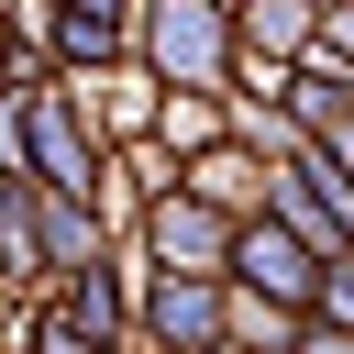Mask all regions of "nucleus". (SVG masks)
Returning <instances> with one entry per match:
<instances>
[{"instance_id":"nucleus-1","label":"nucleus","mask_w":354,"mask_h":354,"mask_svg":"<svg viewBox=\"0 0 354 354\" xmlns=\"http://www.w3.org/2000/svg\"><path fill=\"white\" fill-rule=\"evenodd\" d=\"M122 66L144 88L221 100V77H232V11L221 0H133V55Z\"/></svg>"},{"instance_id":"nucleus-2","label":"nucleus","mask_w":354,"mask_h":354,"mask_svg":"<svg viewBox=\"0 0 354 354\" xmlns=\"http://www.w3.org/2000/svg\"><path fill=\"white\" fill-rule=\"evenodd\" d=\"M22 166H33V188H44V199H88V210H100V166H111V144H100V122H88V88H77V77L22 88Z\"/></svg>"},{"instance_id":"nucleus-3","label":"nucleus","mask_w":354,"mask_h":354,"mask_svg":"<svg viewBox=\"0 0 354 354\" xmlns=\"http://www.w3.org/2000/svg\"><path fill=\"white\" fill-rule=\"evenodd\" d=\"M122 243H133V266H144V277H221V266H232V221H221V210H199V199H177V188H166V199H144V221H133Z\"/></svg>"},{"instance_id":"nucleus-4","label":"nucleus","mask_w":354,"mask_h":354,"mask_svg":"<svg viewBox=\"0 0 354 354\" xmlns=\"http://www.w3.org/2000/svg\"><path fill=\"white\" fill-rule=\"evenodd\" d=\"M221 277H133V354H210Z\"/></svg>"},{"instance_id":"nucleus-5","label":"nucleus","mask_w":354,"mask_h":354,"mask_svg":"<svg viewBox=\"0 0 354 354\" xmlns=\"http://www.w3.org/2000/svg\"><path fill=\"white\" fill-rule=\"evenodd\" d=\"M221 288H243V299H266V310H288V321H310V288H321V254H299L266 210L254 221H232V266H221Z\"/></svg>"},{"instance_id":"nucleus-6","label":"nucleus","mask_w":354,"mask_h":354,"mask_svg":"<svg viewBox=\"0 0 354 354\" xmlns=\"http://www.w3.org/2000/svg\"><path fill=\"white\" fill-rule=\"evenodd\" d=\"M33 22H44L55 77H111L133 55V0H33Z\"/></svg>"},{"instance_id":"nucleus-7","label":"nucleus","mask_w":354,"mask_h":354,"mask_svg":"<svg viewBox=\"0 0 354 354\" xmlns=\"http://www.w3.org/2000/svg\"><path fill=\"white\" fill-rule=\"evenodd\" d=\"M133 277H144V266H133V243H111L100 266H77V277H55L44 299H55V310H66V321H77L88 343H111V354H133Z\"/></svg>"},{"instance_id":"nucleus-8","label":"nucleus","mask_w":354,"mask_h":354,"mask_svg":"<svg viewBox=\"0 0 354 354\" xmlns=\"http://www.w3.org/2000/svg\"><path fill=\"white\" fill-rule=\"evenodd\" d=\"M22 221H33V266H44V288L111 254V221H100L88 199H44V188H22Z\"/></svg>"},{"instance_id":"nucleus-9","label":"nucleus","mask_w":354,"mask_h":354,"mask_svg":"<svg viewBox=\"0 0 354 354\" xmlns=\"http://www.w3.org/2000/svg\"><path fill=\"white\" fill-rule=\"evenodd\" d=\"M177 199H199V210H221V221H254V199H266V166L221 133V144H199L188 166H177Z\"/></svg>"},{"instance_id":"nucleus-10","label":"nucleus","mask_w":354,"mask_h":354,"mask_svg":"<svg viewBox=\"0 0 354 354\" xmlns=\"http://www.w3.org/2000/svg\"><path fill=\"white\" fill-rule=\"evenodd\" d=\"M277 122H288L299 144L343 133V122H354V77H343V66H321V55H310V66H288V88H277Z\"/></svg>"},{"instance_id":"nucleus-11","label":"nucleus","mask_w":354,"mask_h":354,"mask_svg":"<svg viewBox=\"0 0 354 354\" xmlns=\"http://www.w3.org/2000/svg\"><path fill=\"white\" fill-rule=\"evenodd\" d=\"M310 33H321L310 0H243V11H232V55H254V66H299Z\"/></svg>"},{"instance_id":"nucleus-12","label":"nucleus","mask_w":354,"mask_h":354,"mask_svg":"<svg viewBox=\"0 0 354 354\" xmlns=\"http://www.w3.org/2000/svg\"><path fill=\"white\" fill-rule=\"evenodd\" d=\"M310 332H343V343H354V254L321 266V288H310Z\"/></svg>"},{"instance_id":"nucleus-13","label":"nucleus","mask_w":354,"mask_h":354,"mask_svg":"<svg viewBox=\"0 0 354 354\" xmlns=\"http://www.w3.org/2000/svg\"><path fill=\"white\" fill-rule=\"evenodd\" d=\"M22 354H111V343H88L55 299H33V321H22Z\"/></svg>"},{"instance_id":"nucleus-14","label":"nucleus","mask_w":354,"mask_h":354,"mask_svg":"<svg viewBox=\"0 0 354 354\" xmlns=\"http://www.w3.org/2000/svg\"><path fill=\"white\" fill-rule=\"evenodd\" d=\"M288 354H354V343H343V332H310V321H299V343H288Z\"/></svg>"},{"instance_id":"nucleus-15","label":"nucleus","mask_w":354,"mask_h":354,"mask_svg":"<svg viewBox=\"0 0 354 354\" xmlns=\"http://www.w3.org/2000/svg\"><path fill=\"white\" fill-rule=\"evenodd\" d=\"M210 354H243V343H210Z\"/></svg>"},{"instance_id":"nucleus-16","label":"nucleus","mask_w":354,"mask_h":354,"mask_svg":"<svg viewBox=\"0 0 354 354\" xmlns=\"http://www.w3.org/2000/svg\"><path fill=\"white\" fill-rule=\"evenodd\" d=\"M310 11H332V0H310Z\"/></svg>"},{"instance_id":"nucleus-17","label":"nucleus","mask_w":354,"mask_h":354,"mask_svg":"<svg viewBox=\"0 0 354 354\" xmlns=\"http://www.w3.org/2000/svg\"><path fill=\"white\" fill-rule=\"evenodd\" d=\"M0 100H11V77H0Z\"/></svg>"},{"instance_id":"nucleus-18","label":"nucleus","mask_w":354,"mask_h":354,"mask_svg":"<svg viewBox=\"0 0 354 354\" xmlns=\"http://www.w3.org/2000/svg\"><path fill=\"white\" fill-rule=\"evenodd\" d=\"M221 11H243V0H221Z\"/></svg>"}]
</instances>
